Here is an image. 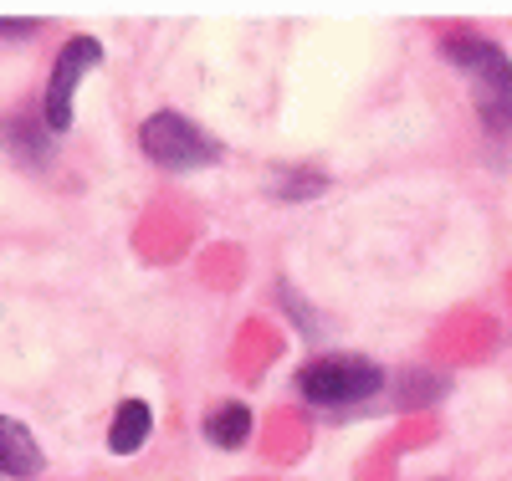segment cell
I'll return each instance as SVG.
<instances>
[{"instance_id": "cell-1", "label": "cell", "mask_w": 512, "mask_h": 481, "mask_svg": "<svg viewBox=\"0 0 512 481\" xmlns=\"http://www.w3.org/2000/svg\"><path fill=\"white\" fill-rule=\"evenodd\" d=\"M441 57L466 77V87H472L482 128L492 139H507L512 134V57L477 31H446Z\"/></svg>"}, {"instance_id": "cell-2", "label": "cell", "mask_w": 512, "mask_h": 481, "mask_svg": "<svg viewBox=\"0 0 512 481\" xmlns=\"http://www.w3.org/2000/svg\"><path fill=\"white\" fill-rule=\"evenodd\" d=\"M379 389H384V369L359 359V354H328V359H313L297 369V395L308 405H323V410L374 400Z\"/></svg>"}, {"instance_id": "cell-3", "label": "cell", "mask_w": 512, "mask_h": 481, "mask_svg": "<svg viewBox=\"0 0 512 481\" xmlns=\"http://www.w3.org/2000/svg\"><path fill=\"white\" fill-rule=\"evenodd\" d=\"M139 144H144V154H149L159 169H175V174H185V169H205V164H216V159H221V144H216V139L200 134L190 118L169 113V108L144 118Z\"/></svg>"}, {"instance_id": "cell-4", "label": "cell", "mask_w": 512, "mask_h": 481, "mask_svg": "<svg viewBox=\"0 0 512 481\" xmlns=\"http://www.w3.org/2000/svg\"><path fill=\"white\" fill-rule=\"evenodd\" d=\"M103 62V41L93 36H72L62 41V52L52 62V77H47V93H41V123H47V134H67L72 128V98L82 77Z\"/></svg>"}, {"instance_id": "cell-5", "label": "cell", "mask_w": 512, "mask_h": 481, "mask_svg": "<svg viewBox=\"0 0 512 481\" xmlns=\"http://www.w3.org/2000/svg\"><path fill=\"white\" fill-rule=\"evenodd\" d=\"M41 471V446H36V435L11 420V415H0V476H36Z\"/></svg>"}, {"instance_id": "cell-6", "label": "cell", "mask_w": 512, "mask_h": 481, "mask_svg": "<svg viewBox=\"0 0 512 481\" xmlns=\"http://www.w3.org/2000/svg\"><path fill=\"white\" fill-rule=\"evenodd\" d=\"M149 430H154V410H149L144 400H123L118 415H113V425H108V451H113V456H134V451H144Z\"/></svg>"}, {"instance_id": "cell-7", "label": "cell", "mask_w": 512, "mask_h": 481, "mask_svg": "<svg viewBox=\"0 0 512 481\" xmlns=\"http://www.w3.org/2000/svg\"><path fill=\"white\" fill-rule=\"evenodd\" d=\"M246 435H251V410H246V405H221V410L205 415V441H210V446L236 451Z\"/></svg>"}, {"instance_id": "cell-8", "label": "cell", "mask_w": 512, "mask_h": 481, "mask_svg": "<svg viewBox=\"0 0 512 481\" xmlns=\"http://www.w3.org/2000/svg\"><path fill=\"white\" fill-rule=\"evenodd\" d=\"M47 139H52V134H47V123H41V118H36V123H31V118H11V123H6V149L21 154L26 164H47V159H52Z\"/></svg>"}, {"instance_id": "cell-9", "label": "cell", "mask_w": 512, "mask_h": 481, "mask_svg": "<svg viewBox=\"0 0 512 481\" xmlns=\"http://www.w3.org/2000/svg\"><path fill=\"white\" fill-rule=\"evenodd\" d=\"M272 190H277V200H313V195L328 190V174H318V169H277Z\"/></svg>"}]
</instances>
